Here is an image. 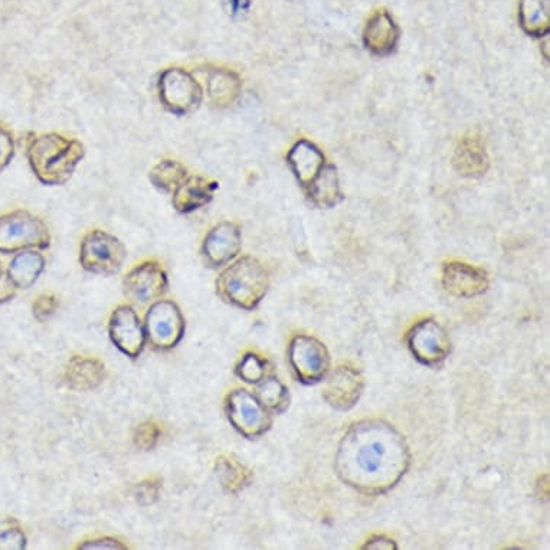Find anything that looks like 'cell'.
Masks as SVG:
<instances>
[{"label":"cell","mask_w":550,"mask_h":550,"mask_svg":"<svg viewBox=\"0 0 550 550\" xmlns=\"http://www.w3.org/2000/svg\"><path fill=\"white\" fill-rule=\"evenodd\" d=\"M409 461L405 438L388 422L368 419L346 432L336 468L347 486L375 496L394 489L407 474Z\"/></svg>","instance_id":"obj_1"},{"label":"cell","mask_w":550,"mask_h":550,"mask_svg":"<svg viewBox=\"0 0 550 550\" xmlns=\"http://www.w3.org/2000/svg\"><path fill=\"white\" fill-rule=\"evenodd\" d=\"M26 157L39 182L62 186L83 162L85 146L60 133L32 134L26 142Z\"/></svg>","instance_id":"obj_2"},{"label":"cell","mask_w":550,"mask_h":550,"mask_svg":"<svg viewBox=\"0 0 550 550\" xmlns=\"http://www.w3.org/2000/svg\"><path fill=\"white\" fill-rule=\"evenodd\" d=\"M270 274L257 258L245 255L228 265L216 280V293L225 303L254 310L267 296Z\"/></svg>","instance_id":"obj_3"},{"label":"cell","mask_w":550,"mask_h":550,"mask_svg":"<svg viewBox=\"0 0 550 550\" xmlns=\"http://www.w3.org/2000/svg\"><path fill=\"white\" fill-rule=\"evenodd\" d=\"M52 237L48 225L25 209L0 215V252L16 254L25 250H47Z\"/></svg>","instance_id":"obj_4"},{"label":"cell","mask_w":550,"mask_h":550,"mask_svg":"<svg viewBox=\"0 0 550 550\" xmlns=\"http://www.w3.org/2000/svg\"><path fill=\"white\" fill-rule=\"evenodd\" d=\"M160 104L173 116H188L201 107L204 88L192 72L180 67L166 68L157 83Z\"/></svg>","instance_id":"obj_5"},{"label":"cell","mask_w":550,"mask_h":550,"mask_svg":"<svg viewBox=\"0 0 550 550\" xmlns=\"http://www.w3.org/2000/svg\"><path fill=\"white\" fill-rule=\"evenodd\" d=\"M126 245L101 229L88 232L80 245V264L91 274L113 275L126 263Z\"/></svg>","instance_id":"obj_6"},{"label":"cell","mask_w":550,"mask_h":550,"mask_svg":"<svg viewBox=\"0 0 550 550\" xmlns=\"http://www.w3.org/2000/svg\"><path fill=\"white\" fill-rule=\"evenodd\" d=\"M225 412L232 427L248 440L261 437L273 425V414L248 389L238 388L225 399Z\"/></svg>","instance_id":"obj_7"},{"label":"cell","mask_w":550,"mask_h":550,"mask_svg":"<svg viewBox=\"0 0 550 550\" xmlns=\"http://www.w3.org/2000/svg\"><path fill=\"white\" fill-rule=\"evenodd\" d=\"M146 340L153 349L170 350L185 336V317L172 300H157L144 317Z\"/></svg>","instance_id":"obj_8"},{"label":"cell","mask_w":550,"mask_h":550,"mask_svg":"<svg viewBox=\"0 0 550 550\" xmlns=\"http://www.w3.org/2000/svg\"><path fill=\"white\" fill-rule=\"evenodd\" d=\"M288 360L297 379L307 385L323 381L330 368L326 346L316 337L307 335L296 336L291 340Z\"/></svg>","instance_id":"obj_9"},{"label":"cell","mask_w":550,"mask_h":550,"mask_svg":"<svg viewBox=\"0 0 550 550\" xmlns=\"http://www.w3.org/2000/svg\"><path fill=\"white\" fill-rule=\"evenodd\" d=\"M123 287L126 296L134 303H155L168 293V273L159 261L146 260L134 265L126 274Z\"/></svg>","instance_id":"obj_10"},{"label":"cell","mask_w":550,"mask_h":550,"mask_svg":"<svg viewBox=\"0 0 550 550\" xmlns=\"http://www.w3.org/2000/svg\"><path fill=\"white\" fill-rule=\"evenodd\" d=\"M408 346L422 365L438 366L450 356L451 339L440 323L425 319L408 333Z\"/></svg>","instance_id":"obj_11"},{"label":"cell","mask_w":550,"mask_h":550,"mask_svg":"<svg viewBox=\"0 0 550 550\" xmlns=\"http://www.w3.org/2000/svg\"><path fill=\"white\" fill-rule=\"evenodd\" d=\"M108 335L113 345L129 358L137 359L146 346V332L139 314L129 304H121L111 313Z\"/></svg>","instance_id":"obj_12"},{"label":"cell","mask_w":550,"mask_h":550,"mask_svg":"<svg viewBox=\"0 0 550 550\" xmlns=\"http://www.w3.org/2000/svg\"><path fill=\"white\" fill-rule=\"evenodd\" d=\"M242 248L241 228L234 222H219L202 242V255L211 267H224L237 260Z\"/></svg>","instance_id":"obj_13"},{"label":"cell","mask_w":550,"mask_h":550,"mask_svg":"<svg viewBox=\"0 0 550 550\" xmlns=\"http://www.w3.org/2000/svg\"><path fill=\"white\" fill-rule=\"evenodd\" d=\"M362 373L352 366H339L327 375L323 386V398L330 407L347 411L358 404L363 392Z\"/></svg>","instance_id":"obj_14"},{"label":"cell","mask_w":550,"mask_h":550,"mask_svg":"<svg viewBox=\"0 0 550 550\" xmlns=\"http://www.w3.org/2000/svg\"><path fill=\"white\" fill-rule=\"evenodd\" d=\"M443 286L451 296L471 299L486 293L489 288V277L483 268L476 265L463 261H448L444 264Z\"/></svg>","instance_id":"obj_15"},{"label":"cell","mask_w":550,"mask_h":550,"mask_svg":"<svg viewBox=\"0 0 550 550\" xmlns=\"http://www.w3.org/2000/svg\"><path fill=\"white\" fill-rule=\"evenodd\" d=\"M219 185L205 176H188L173 192L172 205L179 214H192L214 199Z\"/></svg>","instance_id":"obj_16"},{"label":"cell","mask_w":550,"mask_h":550,"mask_svg":"<svg viewBox=\"0 0 550 550\" xmlns=\"http://www.w3.org/2000/svg\"><path fill=\"white\" fill-rule=\"evenodd\" d=\"M453 163L457 172L467 178H477L487 172L490 165L489 153L479 134L468 133L458 140Z\"/></svg>","instance_id":"obj_17"},{"label":"cell","mask_w":550,"mask_h":550,"mask_svg":"<svg viewBox=\"0 0 550 550\" xmlns=\"http://www.w3.org/2000/svg\"><path fill=\"white\" fill-rule=\"evenodd\" d=\"M399 39V28L391 13L379 9L369 18L363 31V42L372 54L385 57L396 48Z\"/></svg>","instance_id":"obj_18"},{"label":"cell","mask_w":550,"mask_h":550,"mask_svg":"<svg viewBox=\"0 0 550 550\" xmlns=\"http://www.w3.org/2000/svg\"><path fill=\"white\" fill-rule=\"evenodd\" d=\"M242 93V80L234 70L225 67H209L206 74V94L209 103L219 110L237 103Z\"/></svg>","instance_id":"obj_19"},{"label":"cell","mask_w":550,"mask_h":550,"mask_svg":"<svg viewBox=\"0 0 550 550\" xmlns=\"http://www.w3.org/2000/svg\"><path fill=\"white\" fill-rule=\"evenodd\" d=\"M106 373V365L100 359L72 356L65 366L64 381L72 391H93L104 382Z\"/></svg>","instance_id":"obj_20"},{"label":"cell","mask_w":550,"mask_h":550,"mask_svg":"<svg viewBox=\"0 0 550 550\" xmlns=\"http://www.w3.org/2000/svg\"><path fill=\"white\" fill-rule=\"evenodd\" d=\"M287 160L294 176L303 188H309L310 183L316 179V176L326 166V159H324L322 150L306 139L299 140L291 147Z\"/></svg>","instance_id":"obj_21"},{"label":"cell","mask_w":550,"mask_h":550,"mask_svg":"<svg viewBox=\"0 0 550 550\" xmlns=\"http://www.w3.org/2000/svg\"><path fill=\"white\" fill-rule=\"evenodd\" d=\"M45 270V257L38 250L16 252L8 265V274L18 290H29Z\"/></svg>","instance_id":"obj_22"},{"label":"cell","mask_w":550,"mask_h":550,"mask_svg":"<svg viewBox=\"0 0 550 550\" xmlns=\"http://www.w3.org/2000/svg\"><path fill=\"white\" fill-rule=\"evenodd\" d=\"M307 193L310 201L319 208H333L342 201L339 176L333 165H326L316 179L310 183Z\"/></svg>","instance_id":"obj_23"},{"label":"cell","mask_w":550,"mask_h":550,"mask_svg":"<svg viewBox=\"0 0 550 550\" xmlns=\"http://www.w3.org/2000/svg\"><path fill=\"white\" fill-rule=\"evenodd\" d=\"M519 22L526 34L548 35L550 28L549 0H520Z\"/></svg>","instance_id":"obj_24"},{"label":"cell","mask_w":550,"mask_h":550,"mask_svg":"<svg viewBox=\"0 0 550 550\" xmlns=\"http://www.w3.org/2000/svg\"><path fill=\"white\" fill-rule=\"evenodd\" d=\"M254 395L271 414H281L290 405V391L277 376L267 375L255 385Z\"/></svg>","instance_id":"obj_25"},{"label":"cell","mask_w":550,"mask_h":550,"mask_svg":"<svg viewBox=\"0 0 550 550\" xmlns=\"http://www.w3.org/2000/svg\"><path fill=\"white\" fill-rule=\"evenodd\" d=\"M216 476L219 484L227 493L237 494L251 483L252 473L240 461L232 457H221L216 460Z\"/></svg>","instance_id":"obj_26"},{"label":"cell","mask_w":550,"mask_h":550,"mask_svg":"<svg viewBox=\"0 0 550 550\" xmlns=\"http://www.w3.org/2000/svg\"><path fill=\"white\" fill-rule=\"evenodd\" d=\"M188 168L178 160L165 159L150 170L149 179L156 189L163 193H173L188 178Z\"/></svg>","instance_id":"obj_27"},{"label":"cell","mask_w":550,"mask_h":550,"mask_svg":"<svg viewBox=\"0 0 550 550\" xmlns=\"http://www.w3.org/2000/svg\"><path fill=\"white\" fill-rule=\"evenodd\" d=\"M235 373L241 381L257 385L268 375V362L257 353H245L235 368Z\"/></svg>","instance_id":"obj_28"},{"label":"cell","mask_w":550,"mask_h":550,"mask_svg":"<svg viewBox=\"0 0 550 550\" xmlns=\"http://www.w3.org/2000/svg\"><path fill=\"white\" fill-rule=\"evenodd\" d=\"M162 438V428L153 419H147L134 430L133 443L139 450L152 451Z\"/></svg>","instance_id":"obj_29"},{"label":"cell","mask_w":550,"mask_h":550,"mask_svg":"<svg viewBox=\"0 0 550 550\" xmlns=\"http://www.w3.org/2000/svg\"><path fill=\"white\" fill-rule=\"evenodd\" d=\"M162 480L159 477H147L143 481H140L136 487H134V497L136 502L140 506H152L160 497V491H162Z\"/></svg>","instance_id":"obj_30"},{"label":"cell","mask_w":550,"mask_h":550,"mask_svg":"<svg viewBox=\"0 0 550 550\" xmlns=\"http://www.w3.org/2000/svg\"><path fill=\"white\" fill-rule=\"evenodd\" d=\"M60 309V297L54 293H42L36 297L32 304L34 317L39 323L48 322L55 313Z\"/></svg>","instance_id":"obj_31"},{"label":"cell","mask_w":550,"mask_h":550,"mask_svg":"<svg viewBox=\"0 0 550 550\" xmlns=\"http://www.w3.org/2000/svg\"><path fill=\"white\" fill-rule=\"evenodd\" d=\"M15 137L8 127L0 124V172H3L15 157Z\"/></svg>","instance_id":"obj_32"},{"label":"cell","mask_w":550,"mask_h":550,"mask_svg":"<svg viewBox=\"0 0 550 550\" xmlns=\"http://www.w3.org/2000/svg\"><path fill=\"white\" fill-rule=\"evenodd\" d=\"M26 548V536L21 529H6L0 533V550H22Z\"/></svg>","instance_id":"obj_33"},{"label":"cell","mask_w":550,"mask_h":550,"mask_svg":"<svg viewBox=\"0 0 550 550\" xmlns=\"http://www.w3.org/2000/svg\"><path fill=\"white\" fill-rule=\"evenodd\" d=\"M16 288L9 278L8 268L0 261V304L8 303L16 296Z\"/></svg>","instance_id":"obj_34"},{"label":"cell","mask_w":550,"mask_h":550,"mask_svg":"<svg viewBox=\"0 0 550 550\" xmlns=\"http://www.w3.org/2000/svg\"><path fill=\"white\" fill-rule=\"evenodd\" d=\"M78 549H127V546L117 539L100 538L87 540V542L81 543Z\"/></svg>","instance_id":"obj_35"},{"label":"cell","mask_w":550,"mask_h":550,"mask_svg":"<svg viewBox=\"0 0 550 550\" xmlns=\"http://www.w3.org/2000/svg\"><path fill=\"white\" fill-rule=\"evenodd\" d=\"M394 540L386 539L385 536H375L371 540H368L363 549H396Z\"/></svg>","instance_id":"obj_36"},{"label":"cell","mask_w":550,"mask_h":550,"mask_svg":"<svg viewBox=\"0 0 550 550\" xmlns=\"http://www.w3.org/2000/svg\"><path fill=\"white\" fill-rule=\"evenodd\" d=\"M252 0H229V9L234 16L241 15L251 8Z\"/></svg>","instance_id":"obj_37"}]
</instances>
